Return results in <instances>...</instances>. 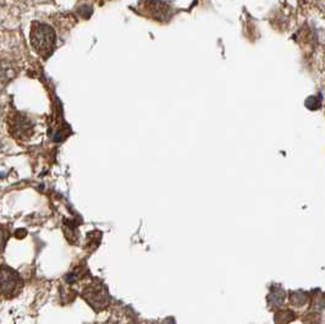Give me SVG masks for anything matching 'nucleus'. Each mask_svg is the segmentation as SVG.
<instances>
[{"label": "nucleus", "instance_id": "nucleus-1", "mask_svg": "<svg viewBox=\"0 0 325 324\" xmlns=\"http://www.w3.org/2000/svg\"><path fill=\"white\" fill-rule=\"evenodd\" d=\"M30 38L32 47L42 55H49L55 47V32L46 23H33Z\"/></svg>", "mask_w": 325, "mask_h": 324}, {"label": "nucleus", "instance_id": "nucleus-2", "mask_svg": "<svg viewBox=\"0 0 325 324\" xmlns=\"http://www.w3.org/2000/svg\"><path fill=\"white\" fill-rule=\"evenodd\" d=\"M22 286L20 275L9 267H0V295L13 296Z\"/></svg>", "mask_w": 325, "mask_h": 324}, {"label": "nucleus", "instance_id": "nucleus-3", "mask_svg": "<svg viewBox=\"0 0 325 324\" xmlns=\"http://www.w3.org/2000/svg\"><path fill=\"white\" fill-rule=\"evenodd\" d=\"M145 9L148 11V15L155 20H169L171 17V8L162 1L148 0L145 4Z\"/></svg>", "mask_w": 325, "mask_h": 324}, {"label": "nucleus", "instance_id": "nucleus-4", "mask_svg": "<svg viewBox=\"0 0 325 324\" xmlns=\"http://www.w3.org/2000/svg\"><path fill=\"white\" fill-rule=\"evenodd\" d=\"M32 129L30 121L26 119L22 115H17L15 116V119H13L11 121V131L15 133L18 137H23V136H27L30 133V130Z\"/></svg>", "mask_w": 325, "mask_h": 324}, {"label": "nucleus", "instance_id": "nucleus-5", "mask_svg": "<svg viewBox=\"0 0 325 324\" xmlns=\"http://www.w3.org/2000/svg\"><path fill=\"white\" fill-rule=\"evenodd\" d=\"M5 243H6V235H5V231H4V229L1 227H0V252L4 250V246H5Z\"/></svg>", "mask_w": 325, "mask_h": 324}, {"label": "nucleus", "instance_id": "nucleus-6", "mask_svg": "<svg viewBox=\"0 0 325 324\" xmlns=\"http://www.w3.org/2000/svg\"><path fill=\"white\" fill-rule=\"evenodd\" d=\"M23 235H26V231H25V230H21V231H20V230H17V232H16V236H17L18 239H20V238L22 239Z\"/></svg>", "mask_w": 325, "mask_h": 324}]
</instances>
